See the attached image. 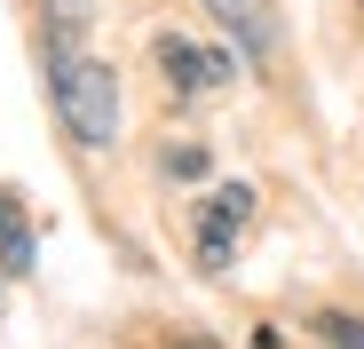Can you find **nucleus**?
I'll return each mask as SVG.
<instances>
[{
  "label": "nucleus",
  "instance_id": "obj_2",
  "mask_svg": "<svg viewBox=\"0 0 364 349\" xmlns=\"http://www.w3.org/2000/svg\"><path fill=\"white\" fill-rule=\"evenodd\" d=\"M159 72H166V88L174 95H222L230 80H237V64L222 48H206V40H191V32H159Z\"/></svg>",
  "mask_w": 364,
  "mask_h": 349
},
{
  "label": "nucleus",
  "instance_id": "obj_8",
  "mask_svg": "<svg viewBox=\"0 0 364 349\" xmlns=\"http://www.w3.org/2000/svg\"><path fill=\"white\" fill-rule=\"evenodd\" d=\"M166 174H174V183H198V174H206V151L191 143V151H166Z\"/></svg>",
  "mask_w": 364,
  "mask_h": 349
},
{
  "label": "nucleus",
  "instance_id": "obj_4",
  "mask_svg": "<svg viewBox=\"0 0 364 349\" xmlns=\"http://www.w3.org/2000/svg\"><path fill=\"white\" fill-rule=\"evenodd\" d=\"M246 222H254V183H222L206 199V214H198V270H230Z\"/></svg>",
  "mask_w": 364,
  "mask_h": 349
},
{
  "label": "nucleus",
  "instance_id": "obj_3",
  "mask_svg": "<svg viewBox=\"0 0 364 349\" xmlns=\"http://www.w3.org/2000/svg\"><path fill=\"white\" fill-rule=\"evenodd\" d=\"M198 9L230 32V48L246 56L254 72H269L277 64V40H285V24H277V0H198Z\"/></svg>",
  "mask_w": 364,
  "mask_h": 349
},
{
  "label": "nucleus",
  "instance_id": "obj_5",
  "mask_svg": "<svg viewBox=\"0 0 364 349\" xmlns=\"http://www.w3.org/2000/svg\"><path fill=\"white\" fill-rule=\"evenodd\" d=\"M48 56H87V24H95V0H48Z\"/></svg>",
  "mask_w": 364,
  "mask_h": 349
},
{
  "label": "nucleus",
  "instance_id": "obj_9",
  "mask_svg": "<svg viewBox=\"0 0 364 349\" xmlns=\"http://www.w3.org/2000/svg\"><path fill=\"white\" fill-rule=\"evenodd\" d=\"M174 349H222V341H206V333H191V341H174Z\"/></svg>",
  "mask_w": 364,
  "mask_h": 349
},
{
  "label": "nucleus",
  "instance_id": "obj_1",
  "mask_svg": "<svg viewBox=\"0 0 364 349\" xmlns=\"http://www.w3.org/2000/svg\"><path fill=\"white\" fill-rule=\"evenodd\" d=\"M48 88H55V111H64V135L103 151L119 135V80L111 64H95V56H48Z\"/></svg>",
  "mask_w": 364,
  "mask_h": 349
},
{
  "label": "nucleus",
  "instance_id": "obj_6",
  "mask_svg": "<svg viewBox=\"0 0 364 349\" xmlns=\"http://www.w3.org/2000/svg\"><path fill=\"white\" fill-rule=\"evenodd\" d=\"M0 270H32V214H24V199L16 191H0Z\"/></svg>",
  "mask_w": 364,
  "mask_h": 349
},
{
  "label": "nucleus",
  "instance_id": "obj_7",
  "mask_svg": "<svg viewBox=\"0 0 364 349\" xmlns=\"http://www.w3.org/2000/svg\"><path fill=\"white\" fill-rule=\"evenodd\" d=\"M317 341H325V349H364V318L325 310V318H317Z\"/></svg>",
  "mask_w": 364,
  "mask_h": 349
}]
</instances>
